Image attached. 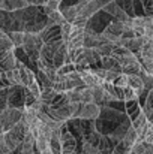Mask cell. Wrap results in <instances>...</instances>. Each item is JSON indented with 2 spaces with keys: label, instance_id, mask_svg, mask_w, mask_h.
<instances>
[{
  "label": "cell",
  "instance_id": "32",
  "mask_svg": "<svg viewBox=\"0 0 153 154\" xmlns=\"http://www.w3.org/2000/svg\"><path fill=\"white\" fill-rule=\"evenodd\" d=\"M48 0H27V3L30 6H44Z\"/></svg>",
  "mask_w": 153,
  "mask_h": 154
},
{
  "label": "cell",
  "instance_id": "1",
  "mask_svg": "<svg viewBox=\"0 0 153 154\" xmlns=\"http://www.w3.org/2000/svg\"><path fill=\"white\" fill-rule=\"evenodd\" d=\"M27 132H29V126L24 121V118H21L12 127H9L8 130H5L3 132V136H5V142H6L8 148L11 151H15L18 147H21L23 139H24V135Z\"/></svg>",
  "mask_w": 153,
  "mask_h": 154
},
{
  "label": "cell",
  "instance_id": "34",
  "mask_svg": "<svg viewBox=\"0 0 153 154\" xmlns=\"http://www.w3.org/2000/svg\"><path fill=\"white\" fill-rule=\"evenodd\" d=\"M59 2H62V0H59Z\"/></svg>",
  "mask_w": 153,
  "mask_h": 154
},
{
  "label": "cell",
  "instance_id": "24",
  "mask_svg": "<svg viewBox=\"0 0 153 154\" xmlns=\"http://www.w3.org/2000/svg\"><path fill=\"white\" fill-rule=\"evenodd\" d=\"M60 9V2L59 0H48L45 5H44V14L48 15L51 11H57Z\"/></svg>",
  "mask_w": 153,
  "mask_h": 154
},
{
  "label": "cell",
  "instance_id": "33",
  "mask_svg": "<svg viewBox=\"0 0 153 154\" xmlns=\"http://www.w3.org/2000/svg\"><path fill=\"white\" fill-rule=\"evenodd\" d=\"M102 5H107V3H110V2H117V0H101Z\"/></svg>",
  "mask_w": 153,
  "mask_h": 154
},
{
  "label": "cell",
  "instance_id": "15",
  "mask_svg": "<svg viewBox=\"0 0 153 154\" xmlns=\"http://www.w3.org/2000/svg\"><path fill=\"white\" fill-rule=\"evenodd\" d=\"M141 106L138 105V99H132V100H126V112L129 115L131 120H134L140 112H141Z\"/></svg>",
  "mask_w": 153,
  "mask_h": 154
},
{
  "label": "cell",
  "instance_id": "5",
  "mask_svg": "<svg viewBox=\"0 0 153 154\" xmlns=\"http://www.w3.org/2000/svg\"><path fill=\"white\" fill-rule=\"evenodd\" d=\"M102 11L107 12L108 15H111L114 20H119V21H123V23H126V21L131 20V15L125 9H122L117 2H110V3L104 5L102 6Z\"/></svg>",
  "mask_w": 153,
  "mask_h": 154
},
{
  "label": "cell",
  "instance_id": "31",
  "mask_svg": "<svg viewBox=\"0 0 153 154\" xmlns=\"http://www.w3.org/2000/svg\"><path fill=\"white\" fill-rule=\"evenodd\" d=\"M12 151L8 148V145H6V142H5V136H3V133H0V154H11Z\"/></svg>",
  "mask_w": 153,
  "mask_h": 154
},
{
  "label": "cell",
  "instance_id": "25",
  "mask_svg": "<svg viewBox=\"0 0 153 154\" xmlns=\"http://www.w3.org/2000/svg\"><path fill=\"white\" fill-rule=\"evenodd\" d=\"M117 3H119L120 8L125 9L131 17H134V2H132V0H117Z\"/></svg>",
  "mask_w": 153,
  "mask_h": 154
},
{
  "label": "cell",
  "instance_id": "2",
  "mask_svg": "<svg viewBox=\"0 0 153 154\" xmlns=\"http://www.w3.org/2000/svg\"><path fill=\"white\" fill-rule=\"evenodd\" d=\"M44 45V41L39 33H32V32H24V42H23V50L29 55V58L36 63L39 58V51Z\"/></svg>",
  "mask_w": 153,
  "mask_h": 154
},
{
  "label": "cell",
  "instance_id": "17",
  "mask_svg": "<svg viewBox=\"0 0 153 154\" xmlns=\"http://www.w3.org/2000/svg\"><path fill=\"white\" fill-rule=\"evenodd\" d=\"M30 6L27 0H6V12H17Z\"/></svg>",
  "mask_w": 153,
  "mask_h": 154
},
{
  "label": "cell",
  "instance_id": "20",
  "mask_svg": "<svg viewBox=\"0 0 153 154\" xmlns=\"http://www.w3.org/2000/svg\"><path fill=\"white\" fill-rule=\"evenodd\" d=\"M128 127H129V123H128V121L123 123V124H120V126H117V127L114 129V132L110 135V138H111L113 141H116V142H120V141L123 139V136H125Z\"/></svg>",
  "mask_w": 153,
  "mask_h": 154
},
{
  "label": "cell",
  "instance_id": "30",
  "mask_svg": "<svg viewBox=\"0 0 153 154\" xmlns=\"http://www.w3.org/2000/svg\"><path fill=\"white\" fill-rule=\"evenodd\" d=\"M9 87H11V82H9V79L6 78L5 70H0V90H6V88H9Z\"/></svg>",
  "mask_w": 153,
  "mask_h": 154
},
{
  "label": "cell",
  "instance_id": "12",
  "mask_svg": "<svg viewBox=\"0 0 153 154\" xmlns=\"http://www.w3.org/2000/svg\"><path fill=\"white\" fill-rule=\"evenodd\" d=\"M12 51H15V47H14V44H12L9 35H8L3 29H0V58Z\"/></svg>",
  "mask_w": 153,
  "mask_h": 154
},
{
  "label": "cell",
  "instance_id": "6",
  "mask_svg": "<svg viewBox=\"0 0 153 154\" xmlns=\"http://www.w3.org/2000/svg\"><path fill=\"white\" fill-rule=\"evenodd\" d=\"M99 115H101V105L93 103V102H89V103L81 102L78 118H83V120H95V118H98Z\"/></svg>",
  "mask_w": 153,
  "mask_h": 154
},
{
  "label": "cell",
  "instance_id": "19",
  "mask_svg": "<svg viewBox=\"0 0 153 154\" xmlns=\"http://www.w3.org/2000/svg\"><path fill=\"white\" fill-rule=\"evenodd\" d=\"M8 35H9L15 48L23 47V42H24V32L23 30H11V32H8Z\"/></svg>",
  "mask_w": 153,
  "mask_h": 154
},
{
  "label": "cell",
  "instance_id": "28",
  "mask_svg": "<svg viewBox=\"0 0 153 154\" xmlns=\"http://www.w3.org/2000/svg\"><path fill=\"white\" fill-rule=\"evenodd\" d=\"M114 85H117V87H128V73H123V72H122V73L116 78Z\"/></svg>",
  "mask_w": 153,
  "mask_h": 154
},
{
  "label": "cell",
  "instance_id": "4",
  "mask_svg": "<svg viewBox=\"0 0 153 154\" xmlns=\"http://www.w3.org/2000/svg\"><path fill=\"white\" fill-rule=\"evenodd\" d=\"M24 90L23 85H11L6 94V105L15 108H24Z\"/></svg>",
  "mask_w": 153,
  "mask_h": 154
},
{
  "label": "cell",
  "instance_id": "21",
  "mask_svg": "<svg viewBox=\"0 0 153 154\" xmlns=\"http://www.w3.org/2000/svg\"><path fill=\"white\" fill-rule=\"evenodd\" d=\"M47 21H50V23H53V24H59V26H62V24L66 21V18H65V15L62 14V11L57 9V11H51L50 14L47 15Z\"/></svg>",
  "mask_w": 153,
  "mask_h": 154
},
{
  "label": "cell",
  "instance_id": "14",
  "mask_svg": "<svg viewBox=\"0 0 153 154\" xmlns=\"http://www.w3.org/2000/svg\"><path fill=\"white\" fill-rule=\"evenodd\" d=\"M138 141H143V139H140L137 130H135L132 126H129L128 130H126V133H125V136H123V139H122V142H123L128 148H131V147H134Z\"/></svg>",
  "mask_w": 153,
  "mask_h": 154
},
{
  "label": "cell",
  "instance_id": "26",
  "mask_svg": "<svg viewBox=\"0 0 153 154\" xmlns=\"http://www.w3.org/2000/svg\"><path fill=\"white\" fill-rule=\"evenodd\" d=\"M140 61H141L143 69H144L147 73L153 75V58H150V57H144V58H140Z\"/></svg>",
  "mask_w": 153,
  "mask_h": 154
},
{
  "label": "cell",
  "instance_id": "3",
  "mask_svg": "<svg viewBox=\"0 0 153 154\" xmlns=\"http://www.w3.org/2000/svg\"><path fill=\"white\" fill-rule=\"evenodd\" d=\"M3 114V121H2V127L3 132L8 130L9 127H12L15 123H18L23 118V108H15V106H6L2 109Z\"/></svg>",
  "mask_w": 153,
  "mask_h": 154
},
{
  "label": "cell",
  "instance_id": "7",
  "mask_svg": "<svg viewBox=\"0 0 153 154\" xmlns=\"http://www.w3.org/2000/svg\"><path fill=\"white\" fill-rule=\"evenodd\" d=\"M78 72H80V76H81L84 85H87V87H98V85L104 84V79H101L95 73L93 67H87V69H83V70H78Z\"/></svg>",
  "mask_w": 153,
  "mask_h": 154
},
{
  "label": "cell",
  "instance_id": "29",
  "mask_svg": "<svg viewBox=\"0 0 153 154\" xmlns=\"http://www.w3.org/2000/svg\"><path fill=\"white\" fill-rule=\"evenodd\" d=\"M21 154H36L35 153V144L23 142L21 144Z\"/></svg>",
  "mask_w": 153,
  "mask_h": 154
},
{
  "label": "cell",
  "instance_id": "22",
  "mask_svg": "<svg viewBox=\"0 0 153 154\" xmlns=\"http://www.w3.org/2000/svg\"><path fill=\"white\" fill-rule=\"evenodd\" d=\"M66 99H68V103H77V102H81V90L80 87L78 88H72V90H68L65 93Z\"/></svg>",
  "mask_w": 153,
  "mask_h": 154
},
{
  "label": "cell",
  "instance_id": "23",
  "mask_svg": "<svg viewBox=\"0 0 153 154\" xmlns=\"http://www.w3.org/2000/svg\"><path fill=\"white\" fill-rule=\"evenodd\" d=\"M96 50L101 54V57L111 55V54H113V50H114V45H113V44H101V45L96 47Z\"/></svg>",
  "mask_w": 153,
  "mask_h": 154
},
{
  "label": "cell",
  "instance_id": "10",
  "mask_svg": "<svg viewBox=\"0 0 153 154\" xmlns=\"http://www.w3.org/2000/svg\"><path fill=\"white\" fill-rule=\"evenodd\" d=\"M47 112L50 114L51 117L57 121H68L72 118L71 115V109L69 105H62V106H56V108H47Z\"/></svg>",
  "mask_w": 153,
  "mask_h": 154
},
{
  "label": "cell",
  "instance_id": "13",
  "mask_svg": "<svg viewBox=\"0 0 153 154\" xmlns=\"http://www.w3.org/2000/svg\"><path fill=\"white\" fill-rule=\"evenodd\" d=\"M128 87L134 88L138 96L144 91V82L140 73H128Z\"/></svg>",
  "mask_w": 153,
  "mask_h": 154
},
{
  "label": "cell",
  "instance_id": "9",
  "mask_svg": "<svg viewBox=\"0 0 153 154\" xmlns=\"http://www.w3.org/2000/svg\"><path fill=\"white\" fill-rule=\"evenodd\" d=\"M132 121V127L137 130V133H138V136H140V139H143L144 138V133H146V129H147V126H149V118H147V115H146V112L141 109V112L134 118V120H131Z\"/></svg>",
  "mask_w": 153,
  "mask_h": 154
},
{
  "label": "cell",
  "instance_id": "8",
  "mask_svg": "<svg viewBox=\"0 0 153 154\" xmlns=\"http://www.w3.org/2000/svg\"><path fill=\"white\" fill-rule=\"evenodd\" d=\"M15 67L18 69V73H20V79H21V85H23V87H29L33 81H36L35 73H33L24 63H21L20 60L17 61V66H15Z\"/></svg>",
  "mask_w": 153,
  "mask_h": 154
},
{
  "label": "cell",
  "instance_id": "27",
  "mask_svg": "<svg viewBox=\"0 0 153 154\" xmlns=\"http://www.w3.org/2000/svg\"><path fill=\"white\" fill-rule=\"evenodd\" d=\"M144 142H147L149 145H153V123H149L147 129H146V133H144V138H143Z\"/></svg>",
  "mask_w": 153,
  "mask_h": 154
},
{
  "label": "cell",
  "instance_id": "11",
  "mask_svg": "<svg viewBox=\"0 0 153 154\" xmlns=\"http://www.w3.org/2000/svg\"><path fill=\"white\" fill-rule=\"evenodd\" d=\"M60 145H62V154L72 153L77 148V139L71 132H63L60 136Z\"/></svg>",
  "mask_w": 153,
  "mask_h": 154
},
{
  "label": "cell",
  "instance_id": "18",
  "mask_svg": "<svg viewBox=\"0 0 153 154\" xmlns=\"http://www.w3.org/2000/svg\"><path fill=\"white\" fill-rule=\"evenodd\" d=\"M35 145H36V150L39 154H54L53 150H51V145H50V141L48 139H44L41 136L36 138L35 141Z\"/></svg>",
  "mask_w": 153,
  "mask_h": 154
},
{
  "label": "cell",
  "instance_id": "16",
  "mask_svg": "<svg viewBox=\"0 0 153 154\" xmlns=\"http://www.w3.org/2000/svg\"><path fill=\"white\" fill-rule=\"evenodd\" d=\"M60 11H62V14L65 15L66 21H69V23H74V21L77 20V17H78V6H77V3L72 5V6L60 8Z\"/></svg>",
  "mask_w": 153,
  "mask_h": 154
}]
</instances>
